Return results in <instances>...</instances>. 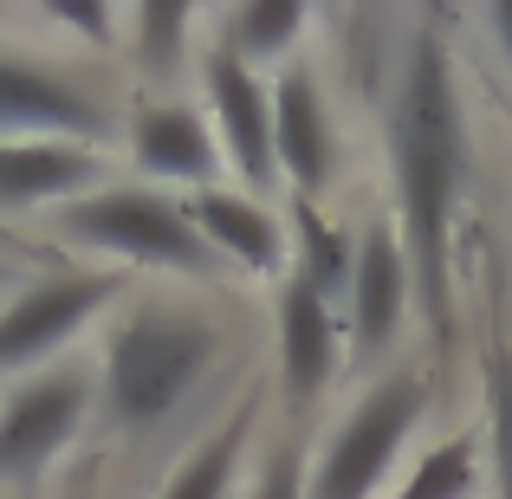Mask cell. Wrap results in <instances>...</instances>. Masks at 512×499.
Instances as JSON below:
<instances>
[{
  "mask_svg": "<svg viewBox=\"0 0 512 499\" xmlns=\"http://www.w3.org/2000/svg\"><path fill=\"white\" fill-rule=\"evenodd\" d=\"M467 175V117L461 85L441 33H415L402 59L396 98H389V182H396V234L415 273V299L435 337L448 344L454 325V292H448V234H454V201Z\"/></svg>",
  "mask_w": 512,
  "mask_h": 499,
  "instance_id": "obj_1",
  "label": "cell"
},
{
  "mask_svg": "<svg viewBox=\"0 0 512 499\" xmlns=\"http://www.w3.org/2000/svg\"><path fill=\"white\" fill-rule=\"evenodd\" d=\"M221 331L208 318L182 312V305H137L124 312L104 337V363H98V402L104 422L124 435H156L208 376Z\"/></svg>",
  "mask_w": 512,
  "mask_h": 499,
  "instance_id": "obj_2",
  "label": "cell"
},
{
  "mask_svg": "<svg viewBox=\"0 0 512 499\" xmlns=\"http://www.w3.org/2000/svg\"><path fill=\"white\" fill-rule=\"evenodd\" d=\"M52 221L72 247L117 253L130 266H156V273H182V279H214V260H221L208 247V234L195 227L188 201L143 182H104L91 195L65 201Z\"/></svg>",
  "mask_w": 512,
  "mask_h": 499,
  "instance_id": "obj_3",
  "label": "cell"
},
{
  "mask_svg": "<svg viewBox=\"0 0 512 499\" xmlns=\"http://www.w3.org/2000/svg\"><path fill=\"white\" fill-rule=\"evenodd\" d=\"M422 409H428V376H415V370L383 376V383L338 422V435L325 441L305 499H370L383 487V474L396 467L402 441L415 435Z\"/></svg>",
  "mask_w": 512,
  "mask_h": 499,
  "instance_id": "obj_4",
  "label": "cell"
},
{
  "mask_svg": "<svg viewBox=\"0 0 512 499\" xmlns=\"http://www.w3.org/2000/svg\"><path fill=\"white\" fill-rule=\"evenodd\" d=\"M91 402H98V370H85V363H52V370L26 376L0 402V487L33 480L39 467L59 461L85 428Z\"/></svg>",
  "mask_w": 512,
  "mask_h": 499,
  "instance_id": "obj_5",
  "label": "cell"
},
{
  "mask_svg": "<svg viewBox=\"0 0 512 499\" xmlns=\"http://www.w3.org/2000/svg\"><path fill=\"white\" fill-rule=\"evenodd\" d=\"M124 292V273H98V266H78V273H52L33 279L26 292H13L0 305V370H33L52 350H65L104 305Z\"/></svg>",
  "mask_w": 512,
  "mask_h": 499,
  "instance_id": "obj_6",
  "label": "cell"
},
{
  "mask_svg": "<svg viewBox=\"0 0 512 499\" xmlns=\"http://www.w3.org/2000/svg\"><path fill=\"white\" fill-rule=\"evenodd\" d=\"M7 137H65V143H98L111 137V117L85 85L20 52H0V143Z\"/></svg>",
  "mask_w": 512,
  "mask_h": 499,
  "instance_id": "obj_7",
  "label": "cell"
},
{
  "mask_svg": "<svg viewBox=\"0 0 512 499\" xmlns=\"http://www.w3.org/2000/svg\"><path fill=\"white\" fill-rule=\"evenodd\" d=\"M201 78H208V111H214V124H221L227 163L240 169V182H247V188H273L279 182L273 85H260V72H253L234 46H214L208 65H201Z\"/></svg>",
  "mask_w": 512,
  "mask_h": 499,
  "instance_id": "obj_8",
  "label": "cell"
},
{
  "mask_svg": "<svg viewBox=\"0 0 512 499\" xmlns=\"http://www.w3.org/2000/svg\"><path fill=\"white\" fill-rule=\"evenodd\" d=\"M409 286L415 273H409L396 221H370L357 240V273H350V292H344V337L357 357H383L389 350V337L409 318Z\"/></svg>",
  "mask_w": 512,
  "mask_h": 499,
  "instance_id": "obj_9",
  "label": "cell"
},
{
  "mask_svg": "<svg viewBox=\"0 0 512 499\" xmlns=\"http://www.w3.org/2000/svg\"><path fill=\"white\" fill-rule=\"evenodd\" d=\"M188 214H195V227L208 234V247L221 260L247 266L260 279H292V227L260 195H247V188H201L188 201Z\"/></svg>",
  "mask_w": 512,
  "mask_h": 499,
  "instance_id": "obj_10",
  "label": "cell"
},
{
  "mask_svg": "<svg viewBox=\"0 0 512 499\" xmlns=\"http://www.w3.org/2000/svg\"><path fill=\"white\" fill-rule=\"evenodd\" d=\"M338 344L344 337H338L331 299L312 279L292 273L286 286H279V376H286V396L299 402V409H312L331 389V376H338Z\"/></svg>",
  "mask_w": 512,
  "mask_h": 499,
  "instance_id": "obj_11",
  "label": "cell"
},
{
  "mask_svg": "<svg viewBox=\"0 0 512 499\" xmlns=\"http://www.w3.org/2000/svg\"><path fill=\"white\" fill-rule=\"evenodd\" d=\"M104 182L98 143L65 137H7L0 143V208H39V201H78Z\"/></svg>",
  "mask_w": 512,
  "mask_h": 499,
  "instance_id": "obj_12",
  "label": "cell"
},
{
  "mask_svg": "<svg viewBox=\"0 0 512 499\" xmlns=\"http://www.w3.org/2000/svg\"><path fill=\"white\" fill-rule=\"evenodd\" d=\"M273 143H279V175H292L299 201H318V188L331 182V117L325 91L305 65H286L273 78Z\"/></svg>",
  "mask_w": 512,
  "mask_h": 499,
  "instance_id": "obj_13",
  "label": "cell"
},
{
  "mask_svg": "<svg viewBox=\"0 0 512 499\" xmlns=\"http://www.w3.org/2000/svg\"><path fill=\"white\" fill-rule=\"evenodd\" d=\"M130 156H137L143 175H156V182H188L201 195V188H214L221 143L208 137V124H201L188 104H137V117H130Z\"/></svg>",
  "mask_w": 512,
  "mask_h": 499,
  "instance_id": "obj_14",
  "label": "cell"
},
{
  "mask_svg": "<svg viewBox=\"0 0 512 499\" xmlns=\"http://www.w3.org/2000/svg\"><path fill=\"white\" fill-rule=\"evenodd\" d=\"M247 435H253V402L227 415L208 441H195V454L175 467V480L163 487V499H227V493H234L240 461H247Z\"/></svg>",
  "mask_w": 512,
  "mask_h": 499,
  "instance_id": "obj_15",
  "label": "cell"
},
{
  "mask_svg": "<svg viewBox=\"0 0 512 499\" xmlns=\"http://www.w3.org/2000/svg\"><path fill=\"white\" fill-rule=\"evenodd\" d=\"M292 273L312 279L325 299L350 292V273H357V240H344L318 201H292Z\"/></svg>",
  "mask_w": 512,
  "mask_h": 499,
  "instance_id": "obj_16",
  "label": "cell"
},
{
  "mask_svg": "<svg viewBox=\"0 0 512 499\" xmlns=\"http://www.w3.org/2000/svg\"><path fill=\"white\" fill-rule=\"evenodd\" d=\"M305 33V7L299 0H240L234 20H227L221 46H234L247 65H266V59H286Z\"/></svg>",
  "mask_w": 512,
  "mask_h": 499,
  "instance_id": "obj_17",
  "label": "cell"
},
{
  "mask_svg": "<svg viewBox=\"0 0 512 499\" xmlns=\"http://www.w3.org/2000/svg\"><path fill=\"white\" fill-rule=\"evenodd\" d=\"M474 487H480V454L467 435H454L415 461V474L402 480L396 499H474Z\"/></svg>",
  "mask_w": 512,
  "mask_h": 499,
  "instance_id": "obj_18",
  "label": "cell"
},
{
  "mask_svg": "<svg viewBox=\"0 0 512 499\" xmlns=\"http://www.w3.org/2000/svg\"><path fill=\"white\" fill-rule=\"evenodd\" d=\"M195 26V7H175V0H150V7L130 13V46H137V65L156 78H169L182 65V39Z\"/></svg>",
  "mask_w": 512,
  "mask_h": 499,
  "instance_id": "obj_19",
  "label": "cell"
},
{
  "mask_svg": "<svg viewBox=\"0 0 512 499\" xmlns=\"http://www.w3.org/2000/svg\"><path fill=\"white\" fill-rule=\"evenodd\" d=\"M493 493L512 499V357H493Z\"/></svg>",
  "mask_w": 512,
  "mask_h": 499,
  "instance_id": "obj_20",
  "label": "cell"
},
{
  "mask_svg": "<svg viewBox=\"0 0 512 499\" xmlns=\"http://www.w3.org/2000/svg\"><path fill=\"white\" fill-rule=\"evenodd\" d=\"M312 493V474H305V448L299 441H279L273 461L260 467V480H253L247 499H305Z\"/></svg>",
  "mask_w": 512,
  "mask_h": 499,
  "instance_id": "obj_21",
  "label": "cell"
},
{
  "mask_svg": "<svg viewBox=\"0 0 512 499\" xmlns=\"http://www.w3.org/2000/svg\"><path fill=\"white\" fill-rule=\"evenodd\" d=\"M52 20L59 26H78V33H91V39H111V13L104 7H78V0H52Z\"/></svg>",
  "mask_w": 512,
  "mask_h": 499,
  "instance_id": "obj_22",
  "label": "cell"
},
{
  "mask_svg": "<svg viewBox=\"0 0 512 499\" xmlns=\"http://www.w3.org/2000/svg\"><path fill=\"white\" fill-rule=\"evenodd\" d=\"M487 26H493V39H500V52H506V65H512V0H493V13H487Z\"/></svg>",
  "mask_w": 512,
  "mask_h": 499,
  "instance_id": "obj_23",
  "label": "cell"
},
{
  "mask_svg": "<svg viewBox=\"0 0 512 499\" xmlns=\"http://www.w3.org/2000/svg\"><path fill=\"white\" fill-rule=\"evenodd\" d=\"M7 286H13V266H7V260H0V292H7Z\"/></svg>",
  "mask_w": 512,
  "mask_h": 499,
  "instance_id": "obj_24",
  "label": "cell"
},
{
  "mask_svg": "<svg viewBox=\"0 0 512 499\" xmlns=\"http://www.w3.org/2000/svg\"><path fill=\"white\" fill-rule=\"evenodd\" d=\"M78 499H85V493H78Z\"/></svg>",
  "mask_w": 512,
  "mask_h": 499,
  "instance_id": "obj_25",
  "label": "cell"
}]
</instances>
